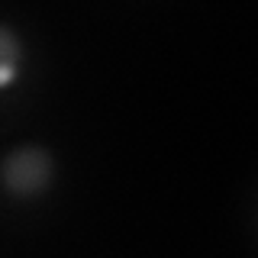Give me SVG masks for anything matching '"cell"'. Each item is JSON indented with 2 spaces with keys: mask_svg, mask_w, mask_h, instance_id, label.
Listing matches in <instances>:
<instances>
[{
  "mask_svg": "<svg viewBox=\"0 0 258 258\" xmlns=\"http://www.w3.org/2000/svg\"><path fill=\"white\" fill-rule=\"evenodd\" d=\"M55 181V155L45 145H20L7 152L0 161V184L10 197L29 200L52 187Z\"/></svg>",
  "mask_w": 258,
  "mask_h": 258,
  "instance_id": "obj_1",
  "label": "cell"
},
{
  "mask_svg": "<svg viewBox=\"0 0 258 258\" xmlns=\"http://www.w3.org/2000/svg\"><path fill=\"white\" fill-rule=\"evenodd\" d=\"M23 61H26V48H23L20 32L0 23V91H7L20 81Z\"/></svg>",
  "mask_w": 258,
  "mask_h": 258,
  "instance_id": "obj_2",
  "label": "cell"
}]
</instances>
